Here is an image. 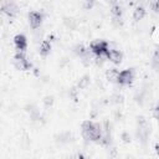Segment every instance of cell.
Segmentation results:
<instances>
[{
	"label": "cell",
	"mask_w": 159,
	"mask_h": 159,
	"mask_svg": "<svg viewBox=\"0 0 159 159\" xmlns=\"http://www.w3.org/2000/svg\"><path fill=\"white\" fill-rule=\"evenodd\" d=\"M81 129H82L83 138L91 142H99L103 134V125L97 122H92V120L82 122Z\"/></svg>",
	"instance_id": "obj_1"
},
{
	"label": "cell",
	"mask_w": 159,
	"mask_h": 159,
	"mask_svg": "<svg viewBox=\"0 0 159 159\" xmlns=\"http://www.w3.org/2000/svg\"><path fill=\"white\" fill-rule=\"evenodd\" d=\"M109 43L104 40H94L89 43V50L94 56L98 57H106L108 50H109Z\"/></svg>",
	"instance_id": "obj_2"
},
{
	"label": "cell",
	"mask_w": 159,
	"mask_h": 159,
	"mask_svg": "<svg viewBox=\"0 0 159 159\" xmlns=\"http://www.w3.org/2000/svg\"><path fill=\"white\" fill-rule=\"evenodd\" d=\"M137 124H138V127H137V137H138V139L143 144H145L147 143V139L149 137V133H150L149 123H148V120L144 117H139Z\"/></svg>",
	"instance_id": "obj_3"
},
{
	"label": "cell",
	"mask_w": 159,
	"mask_h": 159,
	"mask_svg": "<svg viewBox=\"0 0 159 159\" xmlns=\"http://www.w3.org/2000/svg\"><path fill=\"white\" fill-rule=\"evenodd\" d=\"M14 66L17 70H21V71H29V70L32 68V63L26 57L24 51H17L15 53V56H14Z\"/></svg>",
	"instance_id": "obj_4"
},
{
	"label": "cell",
	"mask_w": 159,
	"mask_h": 159,
	"mask_svg": "<svg viewBox=\"0 0 159 159\" xmlns=\"http://www.w3.org/2000/svg\"><path fill=\"white\" fill-rule=\"evenodd\" d=\"M134 78H135V71L133 68H125L118 72L117 82L120 86H129L133 83Z\"/></svg>",
	"instance_id": "obj_5"
},
{
	"label": "cell",
	"mask_w": 159,
	"mask_h": 159,
	"mask_svg": "<svg viewBox=\"0 0 159 159\" xmlns=\"http://www.w3.org/2000/svg\"><path fill=\"white\" fill-rule=\"evenodd\" d=\"M1 10L9 17H15L19 14V6L14 0H1Z\"/></svg>",
	"instance_id": "obj_6"
},
{
	"label": "cell",
	"mask_w": 159,
	"mask_h": 159,
	"mask_svg": "<svg viewBox=\"0 0 159 159\" xmlns=\"http://www.w3.org/2000/svg\"><path fill=\"white\" fill-rule=\"evenodd\" d=\"M42 20H43L42 12H40V11H30L29 12V24L34 30H36L41 26Z\"/></svg>",
	"instance_id": "obj_7"
},
{
	"label": "cell",
	"mask_w": 159,
	"mask_h": 159,
	"mask_svg": "<svg viewBox=\"0 0 159 159\" xmlns=\"http://www.w3.org/2000/svg\"><path fill=\"white\" fill-rule=\"evenodd\" d=\"M106 57L111 61V62H113V63H116V65H118V63H120L122 62V58H123V53L118 50V48H113V47H109V50H108V52H107V55H106Z\"/></svg>",
	"instance_id": "obj_8"
},
{
	"label": "cell",
	"mask_w": 159,
	"mask_h": 159,
	"mask_svg": "<svg viewBox=\"0 0 159 159\" xmlns=\"http://www.w3.org/2000/svg\"><path fill=\"white\" fill-rule=\"evenodd\" d=\"M14 45L17 51H24L27 48V39L24 34H17L14 37Z\"/></svg>",
	"instance_id": "obj_9"
},
{
	"label": "cell",
	"mask_w": 159,
	"mask_h": 159,
	"mask_svg": "<svg viewBox=\"0 0 159 159\" xmlns=\"http://www.w3.org/2000/svg\"><path fill=\"white\" fill-rule=\"evenodd\" d=\"M51 47H52V45H51V41H50V39H47V40H43L42 42H41V45H40V55L41 56H47V55H50V52H51Z\"/></svg>",
	"instance_id": "obj_10"
},
{
	"label": "cell",
	"mask_w": 159,
	"mask_h": 159,
	"mask_svg": "<svg viewBox=\"0 0 159 159\" xmlns=\"http://www.w3.org/2000/svg\"><path fill=\"white\" fill-rule=\"evenodd\" d=\"M145 14H147L145 9L139 5V6H137V7L133 10V19H134L135 21H139V20H142V19L145 16Z\"/></svg>",
	"instance_id": "obj_11"
},
{
	"label": "cell",
	"mask_w": 159,
	"mask_h": 159,
	"mask_svg": "<svg viewBox=\"0 0 159 159\" xmlns=\"http://www.w3.org/2000/svg\"><path fill=\"white\" fill-rule=\"evenodd\" d=\"M27 108L29 109H26V111L29 112V116H30V118L32 120H39L41 118V113H40V111L35 106H29Z\"/></svg>",
	"instance_id": "obj_12"
},
{
	"label": "cell",
	"mask_w": 159,
	"mask_h": 159,
	"mask_svg": "<svg viewBox=\"0 0 159 159\" xmlns=\"http://www.w3.org/2000/svg\"><path fill=\"white\" fill-rule=\"evenodd\" d=\"M111 12H112L113 17H122V16H123V9H122V6H120L118 2L112 4V6H111Z\"/></svg>",
	"instance_id": "obj_13"
},
{
	"label": "cell",
	"mask_w": 159,
	"mask_h": 159,
	"mask_svg": "<svg viewBox=\"0 0 159 159\" xmlns=\"http://www.w3.org/2000/svg\"><path fill=\"white\" fill-rule=\"evenodd\" d=\"M118 70L117 68H109L108 71H107V73H106V76H107V78L109 80V81H117V76H118Z\"/></svg>",
	"instance_id": "obj_14"
},
{
	"label": "cell",
	"mask_w": 159,
	"mask_h": 159,
	"mask_svg": "<svg viewBox=\"0 0 159 159\" xmlns=\"http://www.w3.org/2000/svg\"><path fill=\"white\" fill-rule=\"evenodd\" d=\"M152 67H153L157 72H159V51H157L155 55L153 56V60H152Z\"/></svg>",
	"instance_id": "obj_15"
},
{
	"label": "cell",
	"mask_w": 159,
	"mask_h": 159,
	"mask_svg": "<svg viewBox=\"0 0 159 159\" xmlns=\"http://www.w3.org/2000/svg\"><path fill=\"white\" fill-rule=\"evenodd\" d=\"M96 4V0H83V7L86 10H91Z\"/></svg>",
	"instance_id": "obj_16"
},
{
	"label": "cell",
	"mask_w": 159,
	"mask_h": 159,
	"mask_svg": "<svg viewBox=\"0 0 159 159\" xmlns=\"http://www.w3.org/2000/svg\"><path fill=\"white\" fill-rule=\"evenodd\" d=\"M89 81H88V77L87 76H84V77H82V80L80 81V83H78V87L80 88H84L86 86H87V83H88Z\"/></svg>",
	"instance_id": "obj_17"
},
{
	"label": "cell",
	"mask_w": 159,
	"mask_h": 159,
	"mask_svg": "<svg viewBox=\"0 0 159 159\" xmlns=\"http://www.w3.org/2000/svg\"><path fill=\"white\" fill-rule=\"evenodd\" d=\"M153 114H154V117L159 120V102H158V104L154 107V109H153Z\"/></svg>",
	"instance_id": "obj_18"
},
{
	"label": "cell",
	"mask_w": 159,
	"mask_h": 159,
	"mask_svg": "<svg viewBox=\"0 0 159 159\" xmlns=\"http://www.w3.org/2000/svg\"><path fill=\"white\" fill-rule=\"evenodd\" d=\"M154 149H155V153H157V155L159 157V143H157V144H155Z\"/></svg>",
	"instance_id": "obj_19"
}]
</instances>
